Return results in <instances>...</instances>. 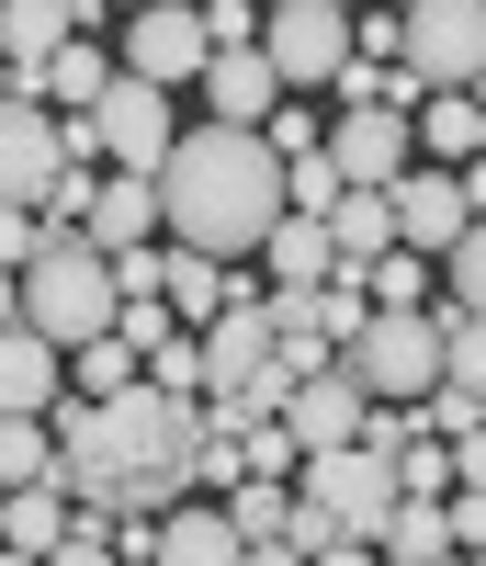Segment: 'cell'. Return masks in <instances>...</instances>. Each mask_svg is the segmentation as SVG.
I'll return each mask as SVG.
<instances>
[{"label":"cell","instance_id":"cell-1","mask_svg":"<svg viewBox=\"0 0 486 566\" xmlns=\"http://www.w3.org/2000/svg\"><path fill=\"white\" fill-rule=\"evenodd\" d=\"M57 431V488L91 510H125V522H159L192 488V442H204V397H170L159 374H136L125 397H68L45 408Z\"/></svg>","mask_w":486,"mask_h":566},{"label":"cell","instance_id":"cell-2","mask_svg":"<svg viewBox=\"0 0 486 566\" xmlns=\"http://www.w3.org/2000/svg\"><path fill=\"white\" fill-rule=\"evenodd\" d=\"M272 216H283V148L261 125H192V136H170V159H159V227L170 239L215 250V261H261Z\"/></svg>","mask_w":486,"mask_h":566},{"label":"cell","instance_id":"cell-3","mask_svg":"<svg viewBox=\"0 0 486 566\" xmlns=\"http://www.w3.org/2000/svg\"><path fill=\"white\" fill-rule=\"evenodd\" d=\"M125 317V283H114V250L91 239V227H57L34 261H23V328H45L57 352L103 340V328Z\"/></svg>","mask_w":486,"mask_h":566},{"label":"cell","instance_id":"cell-4","mask_svg":"<svg viewBox=\"0 0 486 566\" xmlns=\"http://www.w3.org/2000/svg\"><path fill=\"white\" fill-rule=\"evenodd\" d=\"M261 57L283 69V91H328L351 69V0H272L261 12Z\"/></svg>","mask_w":486,"mask_h":566},{"label":"cell","instance_id":"cell-5","mask_svg":"<svg viewBox=\"0 0 486 566\" xmlns=\"http://www.w3.org/2000/svg\"><path fill=\"white\" fill-rule=\"evenodd\" d=\"M295 488H306V499H328L339 522H362V533L408 499V488H397V442H373V431H351V442L306 453V464H295Z\"/></svg>","mask_w":486,"mask_h":566},{"label":"cell","instance_id":"cell-6","mask_svg":"<svg viewBox=\"0 0 486 566\" xmlns=\"http://www.w3.org/2000/svg\"><path fill=\"white\" fill-rule=\"evenodd\" d=\"M397 57H408L430 91H475V69H486V0H408Z\"/></svg>","mask_w":486,"mask_h":566},{"label":"cell","instance_id":"cell-7","mask_svg":"<svg viewBox=\"0 0 486 566\" xmlns=\"http://www.w3.org/2000/svg\"><path fill=\"white\" fill-rule=\"evenodd\" d=\"M91 125H103V159H114V170H159V159H170V136H181V114H170V80H136V69H114V91L91 103Z\"/></svg>","mask_w":486,"mask_h":566},{"label":"cell","instance_id":"cell-8","mask_svg":"<svg viewBox=\"0 0 486 566\" xmlns=\"http://www.w3.org/2000/svg\"><path fill=\"white\" fill-rule=\"evenodd\" d=\"M57 170H68V125L34 91H0V205H45Z\"/></svg>","mask_w":486,"mask_h":566},{"label":"cell","instance_id":"cell-9","mask_svg":"<svg viewBox=\"0 0 486 566\" xmlns=\"http://www.w3.org/2000/svg\"><path fill=\"white\" fill-rule=\"evenodd\" d=\"M204 57H215V45H204V0H136V12H125V69L136 80H204Z\"/></svg>","mask_w":486,"mask_h":566},{"label":"cell","instance_id":"cell-10","mask_svg":"<svg viewBox=\"0 0 486 566\" xmlns=\"http://www.w3.org/2000/svg\"><path fill=\"white\" fill-rule=\"evenodd\" d=\"M328 159H339V181H397V170H419V125L397 103H339Z\"/></svg>","mask_w":486,"mask_h":566},{"label":"cell","instance_id":"cell-11","mask_svg":"<svg viewBox=\"0 0 486 566\" xmlns=\"http://www.w3.org/2000/svg\"><path fill=\"white\" fill-rule=\"evenodd\" d=\"M362 419H373V397H362V374H351V363H317V374H295V386H283V431H295L306 453L351 442Z\"/></svg>","mask_w":486,"mask_h":566},{"label":"cell","instance_id":"cell-12","mask_svg":"<svg viewBox=\"0 0 486 566\" xmlns=\"http://www.w3.org/2000/svg\"><path fill=\"white\" fill-rule=\"evenodd\" d=\"M384 193H397V239H408V250H430V261H442V250L464 239V216H475V205H464V170H430V159H419V170H397Z\"/></svg>","mask_w":486,"mask_h":566},{"label":"cell","instance_id":"cell-13","mask_svg":"<svg viewBox=\"0 0 486 566\" xmlns=\"http://www.w3.org/2000/svg\"><path fill=\"white\" fill-rule=\"evenodd\" d=\"M192 91H204V114H215V125H272V103H283V69L261 57V45H215Z\"/></svg>","mask_w":486,"mask_h":566},{"label":"cell","instance_id":"cell-14","mask_svg":"<svg viewBox=\"0 0 486 566\" xmlns=\"http://www.w3.org/2000/svg\"><path fill=\"white\" fill-rule=\"evenodd\" d=\"M114 0H0V57L12 69H34V57H57L68 34H91Z\"/></svg>","mask_w":486,"mask_h":566},{"label":"cell","instance_id":"cell-15","mask_svg":"<svg viewBox=\"0 0 486 566\" xmlns=\"http://www.w3.org/2000/svg\"><path fill=\"white\" fill-rule=\"evenodd\" d=\"M159 566H250V544H237V522L226 510H204V499H170L159 510Z\"/></svg>","mask_w":486,"mask_h":566},{"label":"cell","instance_id":"cell-16","mask_svg":"<svg viewBox=\"0 0 486 566\" xmlns=\"http://www.w3.org/2000/svg\"><path fill=\"white\" fill-rule=\"evenodd\" d=\"M23 91H34L45 114H91V103H103V91H114V57H103V45H91V34H68L57 57H34V69H23Z\"/></svg>","mask_w":486,"mask_h":566},{"label":"cell","instance_id":"cell-17","mask_svg":"<svg viewBox=\"0 0 486 566\" xmlns=\"http://www.w3.org/2000/svg\"><path fill=\"white\" fill-rule=\"evenodd\" d=\"M57 386H68V352L12 317L0 328V408H57Z\"/></svg>","mask_w":486,"mask_h":566},{"label":"cell","instance_id":"cell-18","mask_svg":"<svg viewBox=\"0 0 486 566\" xmlns=\"http://www.w3.org/2000/svg\"><path fill=\"white\" fill-rule=\"evenodd\" d=\"M91 239L103 250H136V239H159V170H103V193H91Z\"/></svg>","mask_w":486,"mask_h":566},{"label":"cell","instance_id":"cell-19","mask_svg":"<svg viewBox=\"0 0 486 566\" xmlns=\"http://www.w3.org/2000/svg\"><path fill=\"white\" fill-rule=\"evenodd\" d=\"M57 533H68V488L57 476H34V488H0V555H57Z\"/></svg>","mask_w":486,"mask_h":566},{"label":"cell","instance_id":"cell-20","mask_svg":"<svg viewBox=\"0 0 486 566\" xmlns=\"http://www.w3.org/2000/svg\"><path fill=\"white\" fill-rule=\"evenodd\" d=\"M261 261H272V283H328V272H339V239H328V216H295V205H283L272 239H261Z\"/></svg>","mask_w":486,"mask_h":566},{"label":"cell","instance_id":"cell-21","mask_svg":"<svg viewBox=\"0 0 486 566\" xmlns=\"http://www.w3.org/2000/svg\"><path fill=\"white\" fill-rule=\"evenodd\" d=\"M328 239H339V261H384L397 250V193H384V181H351V193L328 205Z\"/></svg>","mask_w":486,"mask_h":566},{"label":"cell","instance_id":"cell-22","mask_svg":"<svg viewBox=\"0 0 486 566\" xmlns=\"http://www.w3.org/2000/svg\"><path fill=\"white\" fill-rule=\"evenodd\" d=\"M373 555L442 566V555H453V510H442V499H397V510H384V522H373Z\"/></svg>","mask_w":486,"mask_h":566},{"label":"cell","instance_id":"cell-23","mask_svg":"<svg viewBox=\"0 0 486 566\" xmlns=\"http://www.w3.org/2000/svg\"><path fill=\"white\" fill-rule=\"evenodd\" d=\"M283 555H317V566H351V555H373V533H362V522H339L328 499H306V488H295V522H283Z\"/></svg>","mask_w":486,"mask_h":566},{"label":"cell","instance_id":"cell-24","mask_svg":"<svg viewBox=\"0 0 486 566\" xmlns=\"http://www.w3.org/2000/svg\"><path fill=\"white\" fill-rule=\"evenodd\" d=\"M226 522H237V544H250V555H283V522H295V476H237Z\"/></svg>","mask_w":486,"mask_h":566},{"label":"cell","instance_id":"cell-25","mask_svg":"<svg viewBox=\"0 0 486 566\" xmlns=\"http://www.w3.org/2000/svg\"><path fill=\"white\" fill-rule=\"evenodd\" d=\"M34 476H57V431H45V408H0V488Z\"/></svg>","mask_w":486,"mask_h":566},{"label":"cell","instance_id":"cell-26","mask_svg":"<svg viewBox=\"0 0 486 566\" xmlns=\"http://www.w3.org/2000/svg\"><path fill=\"white\" fill-rule=\"evenodd\" d=\"M408 125H419V148H430V159H475V136H486L475 91H430V103H419Z\"/></svg>","mask_w":486,"mask_h":566},{"label":"cell","instance_id":"cell-27","mask_svg":"<svg viewBox=\"0 0 486 566\" xmlns=\"http://www.w3.org/2000/svg\"><path fill=\"white\" fill-rule=\"evenodd\" d=\"M136 374H148V363H136V340H125V328H103V340L68 352V397H125Z\"/></svg>","mask_w":486,"mask_h":566},{"label":"cell","instance_id":"cell-28","mask_svg":"<svg viewBox=\"0 0 486 566\" xmlns=\"http://www.w3.org/2000/svg\"><path fill=\"white\" fill-rule=\"evenodd\" d=\"M397 488L408 499H453V442H430V419L397 431Z\"/></svg>","mask_w":486,"mask_h":566},{"label":"cell","instance_id":"cell-29","mask_svg":"<svg viewBox=\"0 0 486 566\" xmlns=\"http://www.w3.org/2000/svg\"><path fill=\"white\" fill-rule=\"evenodd\" d=\"M362 283H373V306H430V250H384V261H362Z\"/></svg>","mask_w":486,"mask_h":566},{"label":"cell","instance_id":"cell-30","mask_svg":"<svg viewBox=\"0 0 486 566\" xmlns=\"http://www.w3.org/2000/svg\"><path fill=\"white\" fill-rule=\"evenodd\" d=\"M339 193H351V181H339V159H328V148H306V159H283V205H295V216H328Z\"/></svg>","mask_w":486,"mask_h":566},{"label":"cell","instance_id":"cell-31","mask_svg":"<svg viewBox=\"0 0 486 566\" xmlns=\"http://www.w3.org/2000/svg\"><path fill=\"white\" fill-rule=\"evenodd\" d=\"M442 283H453V306L486 317V216H464V239L442 250Z\"/></svg>","mask_w":486,"mask_h":566},{"label":"cell","instance_id":"cell-32","mask_svg":"<svg viewBox=\"0 0 486 566\" xmlns=\"http://www.w3.org/2000/svg\"><path fill=\"white\" fill-rule=\"evenodd\" d=\"M148 374H159L170 397H204V340H192V328H170V340L148 352Z\"/></svg>","mask_w":486,"mask_h":566},{"label":"cell","instance_id":"cell-33","mask_svg":"<svg viewBox=\"0 0 486 566\" xmlns=\"http://www.w3.org/2000/svg\"><path fill=\"white\" fill-rule=\"evenodd\" d=\"M261 136H272L283 159H306V148H328V125H317L306 103H272V125H261Z\"/></svg>","mask_w":486,"mask_h":566},{"label":"cell","instance_id":"cell-34","mask_svg":"<svg viewBox=\"0 0 486 566\" xmlns=\"http://www.w3.org/2000/svg\"><path fill=\"white\" fill-rule=\"evenodd\" d=\"M34 250H45V216L34 205H0V272H23Z\"/></svg>","mask_w":486,"mask_h":566},{"label":"cell","instance_id":"cell-35","mask_svg":"<svg viewBox=\"0 0 486 566\" xmlns=\"http://www.w3.org/2000/svg\"><path fill=\"white\" fill-rule=\"evenodd\" d=\"M261 0H204V45H261Z\"/></svg>","mask_w":486,"mask_h":566},{"label":"cell","instance_id":"cell-36","mask_svg":"<svg viewBox=\"0 0 486 566\" xmlns=\"http://www.w3.org/2000/svg\"><path fill=\"white\" fill-rule=\"evenodd\" d=\"M159 261H170L159 239H136V250H114V283H125V295H159Z\"/></svg>","mask_w":486,"mask_h":566},{"label":"cell","instance_id":"cell-37","mask_svg":"<svg viewBox=\"0 0 486 566\" xmlns=\"http://www.w3.org/2000/svg\"><path fill=\"white\" fill-rule=\"evenodd\" d=\"M453 510V555H486V488H464V499H442Z\"/></svg>","mask_w":486,"mask_h":566},{"label":"cell","instance_id":"cell-38","mask_svg":"<svg viewBox=\"0 0 486 566\" xmlns=\"http://www.w3.org/2000/svg\"><path fill=\"white\" fill-rule=\"evenodd\" d=\"M397 34H408V12H362L351 23V57H397Z\"/></svg>","mask_w":486,"mask_h":566},{"label":"cell","instance_id":"cell-39","mask_svg":"<svg viewBox=\"0 0 486 566\" xmlns=\"http://www.w3.org/2000/svg\"><path fill=\"white\" fill-rule=\"evenodd\" d=\"M23 317V272H0V328H12Z\"/></svg>","mask_w":486,"mask_h":566},{"label":"cell","instance_id":"cell-40","mask_svg":"<svg viewBox=\"0 0 486 566\" xmlns=\"http://www.w3.org/2000/svg\"><path fill=\"white\" fill-rule=\"evenodd\" d=\"M475 114H486V91H475ZM475 159H486V136H475Z\"/></svg>","mask_w":486,"mask_h":566},{"label":"cell","instance_id":"cell-41","mask_svg":"<svg viewBox=\"0 0 486 566\" xmlns=\"http://www.w3.org/2000/svg\"><path fill=\"white\" fill-rule=\"evenodd\" d=\"M114 12H136V0H114Z\"/></svg>","mask_w":486,"mask_h":566}]
</instances>
